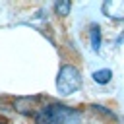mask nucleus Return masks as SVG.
Masks as SVG:
<instances>
[{"mask_svg":"<svg viewBox=\"0 0 124 124\" xmlns=\"http://www.w3.org/2000/svg\"><path fill=\"white\" fill-rule=\"evenodd\" d=\"M89 31H91V33H89V39H91V48H93L95 52H99V48H101V29H99V25H97V23H93Z\"/></svg>","mask_w":124,"mask_h":124,"instance_id":"20e7f679","label":"nucleus"},{"mask_svg":"<svg viewBox=\"0 0 124 124\" xmlns=\"http://www.w3.org/2000/svg\"><path fill=\"white\" fill-rule=\"evenodd\" d=\"M0 124H4V122H2V120H0Z\"/></svg>","mask_w":124,"mask_h":124,"instance_id":"0eeeda50","label":"nucleus"},{"mask_svg":"<svg viewBox=\"0 0 124 124\" xmlns=\"http://www.w3.org/2000/svg\"><path fill=\"white\" fill-rule=\"evenodd\" d=\"M79 87H81V74H79V70L76 66H72V64H64L58 70V76H56V89L62 95H72Z\"/></svg>","mask_w":124,"mask_h":124,"instance_id":"f03ea898","label":"nucleus"},{"mask_svg":"<svg viewBox=\"0 0 124 124\" xmlns=\"http://www.w3.org/2000/svg\"><path fill=\"white\" fill-rule=\"evenodd\" d=\"M101 10L107 17L114 21H124V0H105Z\"/></svg>","mask_w":124,"mask_h":124,"instance_id":"7ed1b4c3","label":"nucleus"},{"mask_svg":"<svg viewBox=\"0 0 124 124\" xmlns=\"http://www.w3.org/2000/svg\"><path fill=\"white\" fill-rule=\"evenodd\" d=\"M81 112L62 103H46L35 114V124H79Z\"/></svg>","mask_w":124,"mask_h":124,"instance_id":"f257e3e1","label":"nucleus"},{"mask_svg":"<svg viewBox=\"0 0 124 124\" xmlns=\"http://www.w3.org/2000/svg\"><path fill=\"white\" fill-rule=\"evenodd\" d=\"M110 78H112V72H110L108 68H101V70H95V72H93V81H97V83H101V85L108 83Z\"/></svg>","mask_w":124,"mask_h":124,"instance_id":"39448f33","label":"nucleus"},{"mask_svg":"<svg viewBox=\"0 0 124 124\" xmlns=\"http://www.w3.org/2000/svg\"><path fill=\"white\" fill-rule=\"evenodd\" d=\"M70 10H72V4H70V2H66V0H64V2H56V4H54V12H56V16H62V17H64V16H68V14H70Z\"/></svg>","mask_w":124,"mask_h":124,"instance_id":"423d86ee","label":"nucleus"}]
</instances>
